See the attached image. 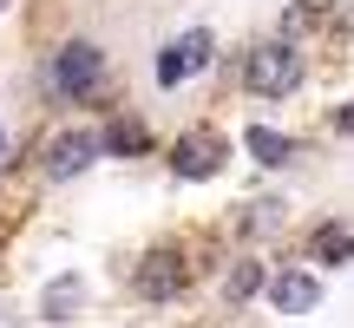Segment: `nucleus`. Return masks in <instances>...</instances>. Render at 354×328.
Segmentation results:
<instances>
[{"label": "nucleus", "mask_w": 354, "mask_h": 328, "mask_svg": "<svg viewBox=\"0 0 354 328\" xmlns=\"http://www.w3.org/2000/svg\"><path fill=\"white\" fill-rule=\"evenodd\" d=\"M243 86L256 92V99H282V92L302 86V53H295V39H263V46H250V60H243Z\"/></svg>", "instance_id": "f257e3e1"}, {"label": "nucleus", "mask_w": 354, "mask_h": 328, "mask_svg": "<svg viewBox=\"0 0 354 328\" xmlns=\"http://www.w3.org/2000/svg\"><path fill=\"white\" fill-rule=\"evenodd\" d=\"M99 79H105V53L92 39H73L53 53V92H99Z\"/></svg>", "instance_id": "f03ea898"}, {"label": "nucleus", "mask_w": 354, "mask_h": 328, "mask_svg": "<svg viewBox=\"0 0 354 328\" xmlns=\"http://www.w3.org/2000/svg\"><path fill=\"white\" fill-rule=\"evenodd\" d=\"M210 53H216V39L203 33V26H190L177 46H165V60H158V86H184L190 73H203V66H210Z\"/></svg>", "instance_id": "7ed1b4c3"}, {"label": "nucleus", "mask_w": 354, "mask_h": 328, "mask_svg": "<svg viewBox=\"0 0 354 328\" xmlns=\"http://www.w3.org/2000/svg\"><path fill=\"white\" fill-rule=\"evenodd\" d=\"M269 302H276L282 316H308V309L322 302V282L308 276V269H282V276L269 282Z\"/></svg>", "instance_id": "20e7f679"}, {"label": "nucleus", "mask_w": 354, "mask_h": 328, "mask_svg": "<svg viewBox=\"0 0 354 328\" xmlns=\"http://www.w3.org/2000/svg\"><path fill=\"white\" fill-rule=\"evenodd\" d=\"M92 158H99V138H92V131H59L53 152H46V177H73V171H86Z\"/></svg>", "instance_id": "39448f33"}, {"label": "nucleus", "mask_w": 354, "mask_h": 328, "mask_svg": "<svg viewBox=\"0 0 354 328\" xmlns=\"http://www.w3.org/2000/svg\"><path fill=\"white\" fill-rule=\"evenodd\" d=\"M177 282H184V263H177L171 250H151L138 263V295L145 302H165V295H177Z\"/></svg>", "instance_id": "423d86ee"}, {"label": "nucleus", "mask_w": 354, "mask_h": 328, "mask_svg": "<svg viewBox=\"0 0 354 328\" xmlns=\"http://www.w3.org/2000/svg\"><path fill=\"white\" fill-rule=\"evenodd\" d=\"M216 158H223V145H216V138H203V131L177 138V152H171L177 177H210V171H216Z\"/></svg>", "instance_id": "0eeeda50"}, {"label": "nucleus", "mask_w": 354, "mask_h": 328, "mask_svg": "<svg viewBox=\"0 0 354 328\" xmlns=\"http://www.w3.org/2000/svg\"><path fill=\"white\" fill-rule=\"evenodd\" d=\"M243 145L256 152V164H289L295 158V145L282 138V131H269V125H250V131H243Z\"/></svg>", "instance_id": "6e6552de"}, {"label": "nucleus", "mask_w": 354, "mask_h": 328, "mask_svg": "<svg viewBox=\"0 0 354 328\" xmlns=\"http://www.w3.org/2000/svg\"><path fill=\"white\" fill-rule=\"evenodd\" d=\"M348 250H354V237H348V224H322L315 237H308V256H315V263H342Z\"/></svg>", "instance_id": "1a4fd4ad"}, {"label": "nucleus", "mask_w": 354, "mask_h": 328, "mask_svg": "<svg viewBox=\"0 0 354 328\" xmlns=\"http://www.w3.org/2000/svg\"><path fill=\"white\" fill-rule=\"evenodd\" d=\"M256 289H263V263H230V276H223V295H230V302H250Z\"/></svg>", "instance_id": "9d476101"}, {"label": "nucleus", "mask_w": 354, "mask_h": 328, "mask_svg": "<svg viewBox=\"0 0 354 328\" xmlns=\"http://www.w3.org/2000/svg\"><path fill=\"white\" fill-rule=\"evenodd\" d=\"M73 302H79V282L59 276V282L46 289V322H66V309H73Z\"/></svg>", "instance_id": "9b49d317"}, {"label": "nucleus", "mask_w": 354, "mask_h": 328, "mask_svg": "<svg viewBox=\"0 0 354 328\" xmlns=\"http://www.w3.org/2000/svg\"><path fill=\"white\" fill-rule=\"evenodd\" d=\"M105 145H112V152H145L151 138H145V125H131V118H118V125L105 131Z\"/></svg>", "instance_id": "f8f14e48"}, {"label": "nucleus", "mask_w": 354, "mask_h": 328, "mask_svg": "<svg viewBox=\"0 0 354 328\" xmlns=\"http://www.w3.org/2000/svg\"><path fill=\"white\" fill-rule=\"evenodd\" d=\"M322 26H335V33H354V0H322Z\"/></svg>", "instance_id": "ddd939ff"}, {"label": "nucleus", "mask_w": 354, "mask_h": 328, "mask_svg": "<svg viewBox=\"0 0 354 328\" xmlns=\"http://www.w3.org/2000/svg\"><path fill=\"white\" fill-rule=\"evenodd\" d=\"M308 26H322V7H289L282 13V33H308Z\"/></svg>", "instance_id": "4468645a"}, {"label": "nucleus", "mask_w": 354, "mask_h": 328, "mask_svg": "<svg viewBox=\"0 0 354 328\" xmlns=\"http://www.w3.org/2000/svg\"><path fill=\"white\" fill-rule=\"evenodd\" d=\"M335 131H348V138H354V105H335Z\"/></svg>", "instance_id": "2eb2a0df"}, {"label": "nucleus", "mask_w": 354, "mask_h": 328, "mask_svg": "<svg viewBox=\"0 0 354 328\" xmlns=\"http://www.w3.org/2000/svg\"><path fill=\"white\" fill-rule=\"evenodd\" d=\"M0 7H7V0H0Z\"/></svg>", "instance_id": "dca6fc26"}]
</instances>
